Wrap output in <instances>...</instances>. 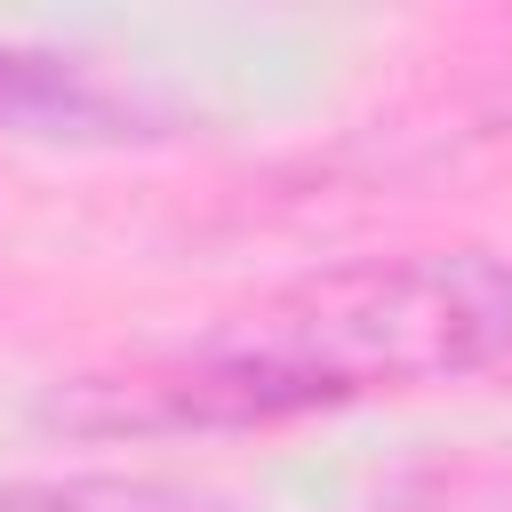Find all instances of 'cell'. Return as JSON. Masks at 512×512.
Returning a JSON list of instances; mask_svg holds the SVG:
<instances>
[{"instance_id": "obj_1", "label": "cell", "mask_w": 512, "mask_h": 512, "mask_svg": "<svg viewBox=\"0 0 512 512\" xmlns=\"http://www.w3.org/2000/svg\"><path fill=\"white\" fill-rule=\"evenodd\" d=\"M512 368V264L504 256H416L320 288L304 312H272L256 344L192 368L184 408H312L376 384H432Z\"/></svg>"}, {"instance_id": "obj_2", "label": "cell", "mask_w": 512, "mask_h": 512, "mask_svg": "<svg viewBox=\"0 0 512 512\" xmlns=\"http://www.w3.org/2000/svg\"><path fill=\"white\" fill-rule=\"evenodd\" d=\"M0 512H224V504L152 480H48V488H8Z\"/></svg>"}]
</instances>
